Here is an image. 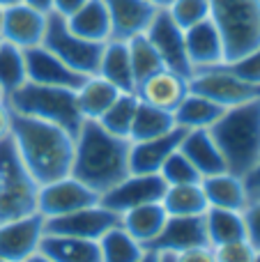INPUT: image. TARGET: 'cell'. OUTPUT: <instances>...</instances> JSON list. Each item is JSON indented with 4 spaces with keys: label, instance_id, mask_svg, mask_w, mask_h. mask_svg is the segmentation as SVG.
<instances>
[{
    "label": "cell",
    "instance_id": "ac0fdd59",
    "mask_svg": "<svg viewBox=\"0 0 260 262\" xmlns=\"http://www.w3.org/2000/svg\"><path fill=\"white\" fill-rule=\"evenodd\" d=\"M111 16V39L129 41L147 32L159 9L147 0H104Z\"/></svg>",
    "mask_w": 260,
    "mask_h": 262
},
{
    "label": "cell",
    "instance_id": "1f68e13d",
    "mask_svg": "<svg viewBox=\"0 0 260 262\" xmlns=\"http://www.w3.org/2000/svg\"><path fill=\"white\" fill-rule=\"evenodd\" d=\"M173 129H175V118L170 111L143 104V101L138 99V108H136V115H134L132 131H129V140H132V143L159 138V136L168 134V131H173Z\"/></svg>",
    "mask_w": 260,
    "mask_h": 262
},
{
    "label": "cell",
    "instance_id": "3957f363",
    "mask_svg": "<svg viewBox=\"0 0 260 262\" xmlns=\"http://www.w3.org/2000/svg\"><path fill=\"white\" fill-rule=\"evenodd\" d=\"M228 172L249 177L260 161V99L230 106L210 129Z\"/></svg>",
    "mask_w": 260,
    "mask_h": 262
},
{
    "label": "cell",
    "instance_id": "4fadbf2b",
    "mask_svg": "<svg viewBox=\"0 0 260 262\" xmlns=\"http://www.w3.org/2000/svg\"><path fill=\"white\" fill-rule=\"evenodd\" d=\"M44 221L39 212L0 223V260L23 262L39 251L44 237Z\"/></svg>",
    "mask_w": 260,
    "mask_h": 262
},
{
    "label": "cell",
    "instance_id": "e0dca14e",
    "mask_svg": "<svg viewBox=\"0 0 260 262\" xmlns=\"http://www.w3.org/2000/svg\"><path fill=\"white\" fill-rule=\"evenodd\" d=\"M184 46H187V58L193 72L210 67H219L226 62V49L221 32L212 18L196 23V26L184 30Z\"/></svg>",
    "mask_w": 260,
    "mask_h": 262
},
{
    "label": "cell",
    "instance_id": "f6af8a7d",
    "mask_svg": "<svg viewBox=\"0 0 260 262\" xmlns=\"http://www.w3.org/2000/svg\"><path fill=\"white\" fill-rule=\"evenodd\" d=\"M23 3L35 7V9H39V12H44V14L53 12V0H23Z\"/></svg>",
    "mask_w": 260,
    "mask_h": 262
},
{
    "label": "cell",
    "instance_id": "9a60e30c",
    "mask_svg": "<svg viewBox=\"0 0 260 262\" xmlns=\"http://www.w3.org/2000/svg\"><path fill=\"white\" fill-rule=\"evenodd\" d=\"M26 72L28 81L39 83V85H51V88H69V90H78L81 83L88 76H81L74 72L72 67L62 62L58 55H53L44 44L26 49Z\"/></svg>",
    "mask_w": 260,
    "mask_h": 262
},
{
    "label": "cell",
    "instance_id": "f1b7e54d",
    "mask_svg": "<svg viewBox=\"0 0 260 262\" xmlns=\"http://www.w3.org/2000/svg\"><path fill=\"white\" fill-rule=\"evenodd\" d=\"M161 205H164L168 216H203L210 207L201 182L166 186Z\"/></svg>",
    "mask_w": 260,
    "mask_h": 262
},
{
    "label": "cell",
    "instance_id": "b9f144b4",
    "mask_svg": "<svg viewBox=\"0 0 260 262\" xmlns=\"http://www.w3.org/2000/svg\"><path fill=\"white\" fill-rule=\"evenodd\" d=\"M12 136V108L7 101H0V140Z\"/></svg>",
    "mask_w": 260,
    "mask_h": 262
},
{
    "label": "cell",
    "instance_id": "11a10c76",
    "mask_svg": "<svg viewBox=\"0 0 260 262\" xmlns=\"http://www.w3.org/2000/svg\"><path fill=\"white\" fill-rule=\"evenodd\" d=\"M0 21H3V7H0Z\"/></svg>",
    "mask_w": 260,
    "mask_h": 262
},
{
    "label": "cell",
    "instance_id": "6da1fadb",
    "mask_svg": "<svg viewBox=\"0 0 260 262\" xmlns=\"http://www.w3.org/2000/svg\"><path fill=\"white\" fill-rule=\"evenodd\" d=\"M12 140L23 166L39 186L72 172L74 136L67 129L12 113Z\"/></svg>",
    "mask_w": 260,
    "mask_h": 262
},
{
    "label": "cell",
    "instance_id": "ee69618b",
    "mask_svg": "<svg viewBox=\"0 0 260 262\" xmlns=\"http://www.w3.org/2000/svg\"><path fill=\"white\" fill-rule=\"evenodd\" d=\"M244 182H247V189H249V195H256L260 193V161L258 166L253 168V172L249 177H244Z\"/></svg>",
    "mask_w": 260,
    "mask_h": 262
},
{
    "label": "cell",
    "instance_id": "db71d44e",
    "mask_svg": "<svg viewBox=\"0 0 260 262\" xmlns=\"http://www.w3.org/2000/svg\"><path fill=\"white\" fill-rule=\"evenodd\" d=\"M0 191H3V175H0Z\"/></svg>",
    "mask_w": 260,
    "mask_h": 262
},
{
    "label": "cell",
    "instance_id": "4dcf8cb0",
    "mask_svg": "<svg viewBox=\"0 0 260 262\" xmlns=\"http://www.w3.org/2000/svg\"><path fill=\"white\" fill-rule=\"evenodd\" d=\"M101 262H138L145 253V246L134 239L122 226H113L97 239Z\"/></svg>",
    "mask_w": 260,
    "mask_h": 262
},
{
    "label": "cell",
    "instance_id": "f5cc1de1",
    "mask_svg": "<svg viewBox=\"0 0 260 262\" xmlns=\"http://www.w3.org/2000/svg\"><path fill=\"white\" fill-rule=\"evenodd\" d=\"M256 262H260V251H258V253H256Z\"/></svg>",
    "mask_w": 260,
    "mask_h": 262
},
{
    "label": "cell",
    "instance_id": "9f6ffc18",
    "mask_svg": "<svg viewBox=\"0 0 260 262\" xmlns=\"http://www.w3.org/2000/svg\"><path fill=\"white\" fill-rule=\"evenodd\" d=\"M0 262H9V260H0Z\"/></svg>",
    "mask_w": 260,
    "mask_h": 262
},
{
    "label": "cell",
    "instance_id": "30bf717a",
    "mask_svg": "<svg viewBox=\"0 0 260 262\" xmlns=\"http://www.w3.org/2000/svg\"><path fill=\"white\" fill-rule=\"evenodd\" d=\"M97 203H99V193L97 191H92L90 186L83 184L74 175H67L39 186L37 212L44 219H51V216L72 214L76 209L90 207V205H97Z\"/></svg>",
    "mask_w": 260,
    "mask_h": 262
},
{
    "label": "cell",
    "instance_id": "4316f807",
    "mask_svg": "<svg viewBox=\"0 0 260 262\" xmlns=\"http://www.w3.org/2000/svg\"><path fill=\"white\" fill-rule=\"evenodd\" d=\"M166 219H168V214H166L164 205L147 203V205H141V207H134L129 212H124L120 216V226L147 249L155 242V237L161 232Z\"/></svg>",
    "mask_w": 260,
    "mask_h": 262
},
{
    "label": "cell",
    "instance_id": "5bb4252c",
    "mask_svg": "<svg viewBox=\"0 0 260 262\" xmlns=\"http://www.w3.org/2000/svg\"><path fill=\"white\" fill-rule=\"evenodd\" d=\"M49 14L30 7L26 3L9 5L3 9V21H0V37L18 49H32L39 46L44 39Z\"/></svg>",
    "mask_w": 260,
    "mask_h": 262
},
{
    "label": "cell",
    "instance_id": "d4e9b609",
    "mask_svg": "<svg viewBox=\"0 0 260 262\" xmlns=\"http://www.w3.org/2000/svg\"><path fill=\"white\" fill-rule=\"evenodd\" d=\"M39 251L51 262H101L99 244L95 239H78V237L46 235L44 232Z\"/></svg>",
    "mask_w": 260,
    "mask_h": 262
},
{
    "label": "cell",
    "instance_id": "f546056e",
    "mask_svg": "<svg viewBox=\"0 0 260 262\" xmlns=\"http://www.w3.org/2000/svg\"><path fill=\"white\" fill-rule=\"evenodd\" d=\"M205 230H207V242H210V246H221V244H228V242L247 239L244 216L237 209L207 207Z\"/></svg>",
    "mask_w": 260,
    "mask_h": 262
},
{
    "label": "cell",
    "instance_id": "ffe728a7",
    "mask_svg": "<svg viewBox=\"0 0 260 262\" xmlns=\"http://www.w3.org/2000/svg\"><path fill=\"white\" fill-rule=\"evenodd\" d=\"M184 129L175 127L168 134L150 140H138L129 147V172H141V175H159L164 161L180 147Z\"/></svg>",
    "mask_w": 260,
    "mask_h": 262
},
{
    "label": "cell",
    "instance_id": "7bdbcfd3",
    "mask_svg": "<svg viewBox=\"0 0 260 262\" xmlns=\"http://www.w3.org/2000/svg\"><path fill=\"white\" fill-rule=\"evenodd\" d=\"M83 3H88V0H53V12L67 18V16H72Z\"/></svg>",
    "mask_w": 260,
    "mask_h": 262
},
{
    "label": "cell",
    "instance_id": "52a82bcc",
    "mask_svg": "<svg viewBox=\"0 0 260 262\" xmlns=\"http://www.w3.org/2000/svg\"><path fill=\"white\" fill-rule=\"evenodd\" d=\"M41 44L53 55H58L67 67H72L74 72L81 74V76H95L99 72V60H101L104 44L74 35L67 28L64 16H60V14L55 12L49 14V23H46V32Z\"/></svg>",
    "mask_w": 260,
    "mask_h": 262
},
{
    "label": "cell",
    "instance_id": "f907efd6",
    "mask_svg": "<svg viewBox=\"0 0 260 262\" xmlns=\"http://www.w3.org/2000/svg\"><path fill=\"white\" fill-rule=\"evenodd\" d=\"M16 3H23V0H0V7H9V5H16Z\"/></svg>",
    "mask_w": 260,
    "mask_h": 262
},
{
    "label": "cell",
    "instance_id": "8992f818",
    "mask_svg": "<svg viewBox=\"0 0 260 262\" xmlns=\"http://www.w3.org/2000/svg\"><path fill=\"white\" fill-rule=\"evenodd\" d=\"M0 175H3L0 223L35 214L37 198H39V184L32 180L28 168L23 166L12 136L0 140Z\"/></svg>",
    "mask_w": 260,
    "mask_h": 262
},
{
    "label": "cell",
    "instance_id": "7402d4cb",
    "mask_svg": "<svg viewBox=\"0 0 260 262\" xmlns=\"http://www.w3.org/2000/svg\"><path fill=\"white\" fill-rule=\"evenodd\" d=\"M201 186L205 191V198L210 207H224V209L242 212L244 205L249 203V189L244 177L233 175L228 170L219 172V175L203 177Z\"/></svg>",
    "mask_w": 260,
    "mask_h": 262
},
{
    "label": "cell",
    "instance_id": "836d02e7",
    "mask_svg": "<svg viewBox=\"0 0 260 262\" xmlns=\"http://www.w3.org/2000/svg\"><path fill=\"white\" fill-rule=\"evenodd\" d=\"M136 108H138L136 92H120L118 99L109 106V111H106L97 122H99L106 131H111L113 136H120V138L129 140V131H132V122H134V115H136Z\"/></svg>",
    "mask_w": 260,
    "mask_h": 262
},
{
    "label": "cell",
    "instance_id": "83f0119b",
    "mask_svg": "<svg viewBox=\"0 0 260 262\" xmlns=\"http://www.w3.org/2000/svg\"><path fill=\"white\" fill-rule=\"evenodd\" d=\"M118 88L113 83H109L106 78H101L99 74L88 76L76 90V101L83 120H99L109 111V106L118 99Z\"/></svg>",
    "mask_w": 260,
    "mask_h": 262
},
{
    "label": "cell",
    "instance_id": "603a6c76",
    "mask_svg": "<svg viewBox=\"0 0 260 262\" xmlns=\"http://www.w3.org/2000/svg\"><path fill=\"white\" fill-rule=\"evenodd\" d=\"M64 21L69 30L83 39L99 41V44H106L111 39V16L104 0H88Z\"/></svg>",
    "mask_w": 260,
    "mask_h": 262
},
{
    "label": "cell",
    "instance_id": "ba28073f",
    "mask_svg": "<svg viewBox=\"0 0 260 262\" xmlns=\"http://www.w3.org/2000/svg\"><path fill=\"white\" fill-rule=\"evenodd\" d=\"M189 90L216 101L224 108L240 106L251 99H260V85H251V83L242 81L240 76H235L226 67V62L219 64V67L193 72L191 78H189Z\"/></svg>",
    "mask_w": 260,
    "mask_h": 262
},
{
    "label": "cell",
    "instance_id": "5b68a950",
    "mask_svg": "<svg viewBox=\"0 0 260 262\" xmlns=\"http://www.w3.org/2000/svg\"><path fill=\"white\" fill-rule=\"evenodd\" d=\"M210 18L221 32L226 62L260 46V0H210Z\"/></svg>",
    "mask_w": 260,
    "mask_h": 262
},
{
    "label": "cell",
    "instance_id": "60d3db41",
    "mask_svg": "<svg viewBox=\"0 0 260 262\" xmlns=\"http://www.w3.org/2000/svg\"><path fill=\"white\" fill-rule=\"evenodd\" d=\"M175 262H216V258H214V249L210 244H205V246H196V249L178 253Z\"/></svg>",
    "mask_w": 260,
    "mask_h": 262
},
{
    "label": "cell",
    "instance_id": "e575fe53",
    "mask_svg": "<svg viewBox=\"0 0 260 262\" xmlns=\"http://www.w3.org/2000/svg\"><path fill=\"white\" fill-rule=\"evenodd\" d=\"M129 49V60H132V69H134V78H136V85L141 81H145L147 76L157 74L159 69H164V62H161L157 49L152 46V41L147 39V35H136L127 41Z\"/></svg>",
    "mask_w": 260,
    "mask_h": 262
},
{
    "label": "cell",
    "instance_id": "277c9868",
    "mask_svg": "<svg viewBox=\"0 0 260 262\" xmlns=\"http://www.w3.org/2000/svg\"><path fill=\"white\" fill-rule=\"evenodd\" d=\"M5 101L12 108V113L58 124V127L67 129L72 136H76L83 124L76 90H69V88H51L26 81L18 90L7 95Z\"/></svg>",
    "mask_w": 260,
    "mask_h": 262
},
{
    "label": "cell",
    "instance_id": "c3c4849f",
    "mask_svg": "<svg viewBox=\"0 0 260 262\" xmlns=\"http://www.w3.org/2000/svg\"><path fill=\"white\" fill-rule=\"evenodd\" d=\"M147 3H152L157 9H166L170 3H173V0H147Z\"/></svg>",
    "mask_w": 260,
    "mask_h": 262
},
{
    "label": "cell",
    "instance_id": "7dc6e473",
    "mask_svg": "<svg viewBox=\"0 0 260 262\" xmlns=\"http://www.w3.org/2000/svg\"><path fill=\"white\" fill-rule=\"evenodd\" d=\"M23 262H51V260L46 258V255L41 253V251H37L35 255H30V258H28V260H23Z\"/></svg>",
    "mask_w": 260,
    "mask_h": 262
},
{
    "label": "cell",
    "instance_id": "f35d334b",
    "mask_svg": "<svg viewBox=\"0 0 260 262\" xmlns=\"http://www.w3.org/2000/svg\"><path fill=\"white\" fill-rule=\"evenodd\" d=\"M212 249H214L216 262H256V253H258V251L249 244V239L228 242V244L212 246Z\"/></svg>",
    "mask_w": 260,
    "mask_h": 262
},
{
    "label": "cell",
    "instance_id": "bcb514c9",
    "mask_svg": "<svg viewBox=\"0 0 260 262\" xmlns=\"http://www.w3.org/2000/svg\"><path fill=\"white\" fill-rule=\"evenodd\" d=\"M159 258H161V255H159V253H157V251L147 249V251H145V253H143V258H141V260H138V262H159Z\"/></svg>",
    "mask_w": 260,
    "mask_h": 262
},
{
    "label": "cell",
    "instance_id": "681fc988",
    "mask_svg": "<svg viewBox=\"0 0 260 262\" xmlns=\"http://www.w3.org/2000/svg\"><path fill=\"white\" fill-rule=\"evenodd\" d=\"M161 258H159V262H175V255L173 253H159Z\"/></svg>",
    "mask_w": 260,
    "mask_h": 262
},
{
    "label": "cell",
    "instance_id": "d590c367",
    "mask_svg": "<svg viewBox=\"0 0 260 262\" xmlns=\"http://www.w3.org/2000/svg\"><path fill=\"white\" fill-rule=\"evenodd\" d=\"M159 175L168 186L170 184H191V182H201L203 180L201 172L193 168V163L189 161L182 152H180V147L164 161Z\"/></svg>",
    "mask_w": 260,
    "mask_h": 262
},
{
    "label": "cell",
    "instance_id": "7a4b0ae2",
    "mask_svg": "<svg viewBox=\"0 0 260 262\" xmlns=\"http://www.w3.org/2000/svg\"><path fill=\"white\" fill-rule=\"evenodd\" d=\"M129 147L132 140L113 136L97 120H83L78 134L74 136L69 175L101 195L129 175Z\"/></svg>",
    "mask_w": 260,
    "mask_h": 262
},
{
    "label": "cell",
    "instance_id": "9c48e42d",
    "mask_svg": "<svg viewBox=\"0 0 260 262\" xmlns=\"http://www.w3.org/2000/svg\"><path fill=\"white\" fill-rule=\"evenodd\" d=\"M166 182L161 175H141V172H129L124 180H120L115 186L99 195V205L111 209L113 214L122 216L124 212L134 207H141L147 203H161L166 193Z\"/></svg>",
    "mask_w": 260,
    "mask_h": 262
},
{
    "label": "cell",
    "instance_id": "8fae6325",
    "mask_svg": "<svg viewBox=\"0 0 260 262\" xmlns=\"http://www.w3.org/2000/svg\"><path fill=\"white\" fill-rule=\"evenodd\" d=\"M120 223V216L106 209L104 205H90V207L76 209L72 214L62 216H51L44 221L46 235H64L78 237V239H99L106 230Z\"/></svg>",
    "mask_w": 260,
    "mask_h": 262
},
{
    "label": "cell",
    "instance_id": "ab89813d",
    "mask_svg": "<svg viewBox=\"0 0 260 262\" xmlns=\"http://www.w3.org/2000/svg\"><path fill=\"white\" fill-rule=\"evenodd\" d=\"M244 228H247V239L256 251H260V193L249 195V203L242 209Z\"/></svg>",
    "mask_w": 260,
    "mask_h": 262
},
{
    "label": "cell",
    "instance_id": "6f0895ef",
    "mask_svg": "<svg viewBox=\"0 0 260 262\" xmlns=\"http://www.w3.org/2000/svg\"><path fill=\"white\" fill-rule=\"evenodd\" d=\"M0 41H3V37H0Z\"/></svg>",
    "mask_w": 260,
    "mask_h": 262
},
{
    "label": "cell",
    "instance_id": "d6a6232c",
    "mask_svg": "<svg viewBox=\"0 0 260 262\" xmlns=\"http://www.w3.org/2000/svg\"><path fill=\"white\" fill-rule=\"evenodd\" d=\"M26 81H28V72H26V53H23V49L3 39L0 41V88L5 92V99L14 90H18Z\"/></svg>",
    "mask_w": 260,
    "mask_h": 262
},
{
    "label": "cell",
    "instance_id": "cb8c5ba5",
    "mask_svg": "<svg viewBox=\"0 0 260 262\" xmlns=\"http://www.w3.org/2000/svg\"><path fill=\"white\" fill-rule=\"evenodd\" d=\"M97 74L101 78H106L109 83H113L120 92H136V78H134L127 41H120V39L106 41Z\"/></svg>",
    "mask_w": 260,
    "mask_h": 262
},
{
    "label": "cell",
    "instance_id": "44dd1931",
    "mask_svg": "<svg viewBox=\"0 0 260 262\" xmlns=\"http://www.w3.org/2000/svg\"><path fill=\"white\" fill-rule=\"evenodd\" d=\"M180 152L193 163L201 177H210V175H219V172L228 170L224 161L216 140L212 138L210 129H189L184 131L182 143H180Z\"/></svg>",
    "mask_w": 260,
    "mask_h": 262
},
{
    "label": "cell",
    "instance_id": "d6986e66",
    "mask_svg": "<svg viewBox=\"0 0 260 262\" xmlns=\"http://www.w3.org/2000/svg\"><path fill=\"white\" fill-rule=\"evenodd\" d=\"M187 92H189V78L166 67L136 85V97L143 104L157 106V108L170 111V113L180 106V101L187 97Z\"/></svg>",
    "mask_w": 260,
    "mask_h": 262
},
{
    "label": "cell",
    "instance_id": "8d00e7d4",
    "mask_svg": "<svg viewBox=\"0 0 260 262\" xmlns=\"http://www.w3.org/2000/svg\"><path fill=\"white\" fill-rule=\"evenodd\" d=\"M166 12L173 16V21L182 30H187V28L210 18V0H173L166 7Z\"/></svg>",
    "mask_w": 260,
    "mask_h": 262
},
{
    "label": "cell",
    "instance_id": "816d5d0a",
    "mask_svg": "<svg viewBox=\"0 0 260 262\" xmlns=\"http://www.w3.org/2000/svg\"><path fill=\"white\" fill-rule=\"evenodd\" d=\"M0 101H5V92H3V88H0Z\"/></svg>",
    "mask_w": 260,
    "mask_h": 262
},
{
    "label": "cell",
    "instance_id": "484cf974",
    "mask_svg": "<svg viewBox=\"0 0 260 262\" xmlns=\"http://www.w3.org/2000/svg\"><path fill=\"white\" fill-rule=\"evenodd\" d=\"M224 106L216 101L207 99V97L198 95V92L189 90L187 97L180 101V106L173 111L175 127L189 131V129H212V124L224 115Z\"/></svg>",
    "mask_w": 260,
    "mask_h": 262
},
{
    "label": "cell",
    "instance_id": "2e32d148",
    "mask_svg": "<svg viewBox=\"0 0 260 262\" xmlns=\"http://www.w3.org/2000/svg\"><path fill=\"white\" fill-rule=\"evenodd\" d=\"M207 230H205V214L203 216H168L161 228V232L155 237L147 249L157 253H182V251L205 246Z\"/></svg>",
    "mask_w": 260,
    "mask_h": 262
},
{
    "label": "cell",
    "instance_id": "7c38bea8",
    "mask_svg": "<svg viewBox=\"0 0 260 262\" xmlns=\"http://www.w3.org/2000/svg\"><path fill=\"white\" fill-rule=\"evenodd\" d=\"M147 39L152 41V46L157 49L161 62L166 69H173V72L182 74V76L191 78L193 69L189 64L187 58V46H184V30L173 21L166 9H159L157 16L152 18L150 28H147Z\"/></svg>",
    "mask_w": 260,
    "mask_h": 262
},
{
    "label": "cell",
    "instance_id": "74e56055",
    "mask_svg": "<svg viewBox=\"0 0 260 262\" xmlns=\"http://www.w3.org/2000/svg\"><path fill=\"white\" fill-rule=\"evenodd\" d=\"M226 67H228L235 76L242 78V81L251 83V85H260V46L253 49L251 53L242 55V58L226 62Z\"/></svg>",
    "mask_w": 260,
    "mask_h": 262
}]
</instances>
